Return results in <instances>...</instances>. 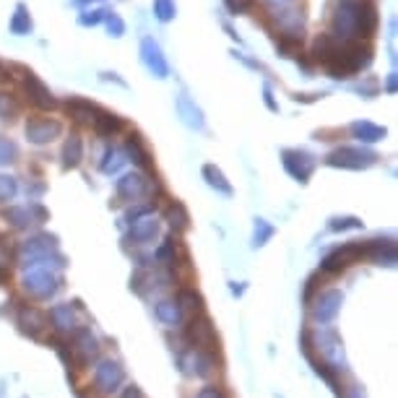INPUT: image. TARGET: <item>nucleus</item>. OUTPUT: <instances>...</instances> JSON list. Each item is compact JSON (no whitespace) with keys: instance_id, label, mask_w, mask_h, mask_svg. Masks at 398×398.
I'll return each instance as SVG.
<instances>
[{"instance_id":"nucleus-1","label":"nucleus","mask_w":398,"mask_h":398,"mask_svg":"<svg viewBox=\"0 0 398 398\" xmlns=\"http://www.w3.org/2000/svg\"><path fill=\"white\" fill-rule=\"evenodd\" d=\"M372 63V50L362 42H344L339 45V50L333 55L328 65V73L333 79H349L351 73H359L362 68H367Z\"/></svg>"},{"instance_id":"nucleus-2","label":"nucleus","mask_w":398,"mask_h":398,"mask_svg":"<svg viewBox=\"0 0 398 398\" xmlns=\"http://www.w3.org/2000/svg\"><path fill=\"white\" fill-rule=\"evenodd\" d=\"M378 161V154L362 146H341L326 157L328 167H344V170H367Z\"/></svg>"},{"instance_id":"nucleus-3","label":"nucleus","mask_w":398,"mask_h":398,"mask_svg":"<svg viewBox=\"0 0 398 398\" xmlns=\"http://www.w3.org/2000/svg\"><path fill=\"white\" fill-rule=\"evenodd\" d=\"M60 289V276L50 266H37L29 269L24 276V292L37 299H50Z\"/></svg>"},{"instance_id":"nucleus-4","label":"nucleus","mask_w":398,"mask_h":398,"mask_svg":"<svg viewBox=\"0 0 398 398\" xmlns=\"http://www.w3.org/2000/svg\"><path fill=\"white\" fill-rule=\"evenodd\" d=\"M185 339L193 344V349L198 351H206V354H214L219 349V336H216V328L206 315H196V318L188 323L185 328Z\"/></svg>"},{"instance_id":"nucleus-5","label":"nucleus","mask_w":398,"mask_h":398,"mask_svg":"<svg viewBox=\"0 0 398 398\" xmlns=\"http://www.w3.org/2000/svg\"><path fill=\"white\" fill-rule=\"evenodd\" d=\"M357 13H359V3L357 0H344L336 13H333V24H331V29H333V40L341 45L344 42H354L357 37Z\"/></svg>"},{"instance_id":"nucleus-6","label":"nucleus","mask_w":398,"mask_h":398,"mask_svg":"<svg viewBox=\"0 0 398 398\" xmlns=\"http://www.w3.org/2000/svg\"><path fill=\"white\" fill-rule=\"evenodd\" d=\"M180 372L188 375V378H209L216 362H214V354H206V351H198V349H188L177 357Z\"/></svg>"},{"instance_id":"nucleus-7","label":"nucleus","mask_w":398,"mask_h":398,"mask_svg":"<svg viewBox=\"0 0 398 398\" xmlns=\"http://www.w3.org/2000/svg\"><path fill=\"white\" fill-rule=\"evenodd\" d=\"M281 161H284V170L297 182H302V185L308 182L312 170H315V164H318L312 154H308V151L302 149H284L281 151Z\"/></svg>"},{"instance_id":"nucleus-8","label":"nucleus","mask_w":398,"mask_h":398,"mask_svg":"<svg viewBox=\"0 0 398 398\" xmlns=\"http://www.w3.org/2000/svg\"><path fill=\"white\" fill-rule=\"evenodd\" d=\"M125 383V369L120 367L115 359H102L94 369V385L100 393H118L120 385Z\"/></svg>"},{"instance_id":"nucleus-9","label":"nucleus","mask_w":398,"mask_h":398,"mask_svg":"<svg viewBox=\"0 0 398 398\" xmlns=\"http://www.w3.org/2000/svg\"><path fill=\"white\" fill-rule=\"evenodd\" d=\"M79 315H81L79 302H60V305H52L50 308L47 320H50L52 328L58 331V333H73V331L81 328Z\"/></svg>"},{"instance_id":"nucleus-10","label":"nucleus","mask_w":398,"mask_h":398,"mask_svg":"<svg viewBox=\"0 0 398 398\" xmlns=\"http://www.w3.org/2000/svg\"><path fill=\"white\" fill-rule=\"evenodd\" d=\"M70 351H73V359L79 362L81 367H86V365H91V359H97V354H100V341L91 333V328L81 326L79 331H73V347H70Z\"/></svg>"},{"instance_id":"nucleus-11","label":"nucleus","mask_w":398,"mask_h":398,"mask_svg":"<svg viewBox=\"0 0 398 398\" xmlns=\"http://www.w3.org/2000/svg\"><path fill=\"white\" fill-rule=\"evenodd\" d=\"M341 302H344V294H341L339 289L323 292V294H318L315 305H312V318L318 320L320 326H326V323H331V320L339 315Z\"/></svg>"},{"instance_id":"nucleus-12","label":"nucleus","mask_w":398,"mask_h":398,"mask_svg":"<svg viewBox=\"0 0 398 398\" xmlns=\"http://www.w3.org/2000/svg\"><path fill=\"white\" fill-rule=\"evenodd\" d=\"M21 73H24V89H26V94H29V102L34 104V107H40V110H52L58 102H55V97H52V91L42 83L31 70L21 68Z\"/></svg>"},{"instance_id":"nucleus-13","label":"nucleus","mask_w":398,"mask_h":398,"mask_svg":"<svg viewBox=\"0 0 398 398\" xmlns=\"http://www.w3.org/2000/svg\"><path fill=\"white\" fill-rule=\"evenodd\" d=\"M60 130H63V125H60L58 120L52 118H34L26 122V138L31 141V143H37V146H42V143H50V141H55L60 136Z\"/></svg>"},{"instance_id":"nucleus-14","label":"nucleus","mask_w":398,"mask_h":398,"mask_svg":"<svg viewBox=\"0 0 398 398\" xmlns=\"http://www.w3.org/2000/svg\"><path fill=\"white\" fill-rule=\"evenodd\" d=\"M120 198L125 200H138V198H146L151 193V182L141 172H130V175H122L118 180V185H115Z\"/></svg>"},{"instance_id":"nucleus-15","label":"nucleus","mask_w":398,"mask_h":398,"mask_svg":"<svg viewBox=\"0 0 398 398\" xmlns=\"http://www.w3.org/2000/svg\"><path fill=\"white\" fill-rule=\"evenodd\" d=\"M141 60H143V65H146L157 79H167V76H170V65H167V60L161 55V47L151 40V37H146V40L141 42Z\"/></svg>"},{"instance_id":"nucleus-16","label":"nucleus","mask_w":398,"mask_h":398,"mask_svg":"<svg viewBox=\"0 0 398 398\" xmlns=\"http://www.w3.org/2000/svg\"><path fill=\"white\" fill-rule=\"evenodd\" d=\"M365 258L372 260V263H378V266H388V269H393L398 260L396 242H393V239H369L367 245H365Z\"/></svg>"},{"instance_id":"nucleus-17","label":"nucleus","mask_w":398,"mask_h":398,"mask_svg":"<svg viewBox=\"0 0 398 398\" xmlns=\"http://www.w3.org/2000/svg\"><path fill=\"white\" fill-rule=\"evenodd\" d=\"M6 219H8L16 229H26L29 224H45V221H47V211L42 209L40 203H31V206H13V209L6 211Z\"/></svg>"},{"instance_id":"nucleus-18","label":"nucleus","mask_w":398,"mask_h":398,"mask_svg":"<svg viewBox=\"0 0 398 398\" xmlns=\"http://www.w3.org/2000/svg\"><path fill=\"white\" fill-rule=\"evenodd\" d=\"M19 326H21V333H26L31 339H40L42 333H45V328L50 326V320H47V315H45L40 308L29 305V308H21Z\"/></svg>"},{"instance_id":"nucleus-19","label":"nucleus","mask_w":398,"mask_h":398,"mask_svg":"<svg viewBox=\"0 0 398 398\" xmlns=\"http://www.w3.org/2000/svg\"><path fill=\"white\" fill-rule=\"evenodd\" d=\"M177 115H180V120H182V122H185L188 128H193V130H203V125H206L200 107L190 100L188 94H180V97H177Z\"/></svg>"},{"instance_id":"nucleus-20","label":"nucleus","mask_w":398,"mask_h":398,"mask_svg":"<svg viewBox=\"0 0 398 398\" xmlns=\"http://www.w3.org/2000/svg\"><path fill=\"white\" fill-rule=\"evenodd\" d=\"M157 234H159V221L154 219V216H141V219L133 221L128 239L136 242V245H146V242H151Z\"/></svg>"},{"instance_id":"nucleus-21","label":"nucleus","mask_w":398,"mask_h":398,"mask_svg":"<svg viewBox=\"0 0 398 398\" xmlns=\"http://www.w3.org/2000/svg\"><path fill=\"white\" fill-rule=\"evenodd\" d=\"M122 128H125V125H122V118H118L115 112L100 110L97 118H94V130H97V136H102V138H112V136H118Z\"/></svg>"},{"instance_id":"nucleus-22","label":"nucleus","mask_w":398,"mask_h":398,"mask_svg":"<svg viewBox=\"0 0 398 398\" xmlns=\"http://www.w3.org/2000/svg\"><path fill=\"white\" fill-rule=\"evenodd\" d=\"M349 133L354 136L357 141H365V143H378V141L385 138V128H380L369 120H357L349 125Z\"/></svg>"},{"instance_id":"nucleus-23","label":"nucleus","mask_w":398,"mask_h":398,"mask_svg":"<svg viewBox=\"0 0 398 398\" xmlns=\"http://www.w3.org/2000/svg\"><path fill=\"white\" fill-rule=\"evenodd\" d=\"M378 29V10L372 3H359V13H357V34L359 37H372Z\"/></svg>"},{"instance_id":"nucleus-24","label":"nucleus","mask_w":398,"mask_h":398,"mask_svg":"<svg viewBox=\"0 0 398 398\" xmlns=\"http://www.w3.org/2000/svg\"><path fill=\"white\" fill-rule=\"evenodd\" d=\"M65 110H68V115L76 120V122H94L100 107L89 100H79V97H73V100L65 104Z\"/></svg>"},{"instance_id":"nucleus-25","label":"nucleus","mask_w":398,"mask_h":398,"mask_svg":"<svg viewBox=\"0 0 398 398\" xmlns=\"http://www.w3.org/2000/svg\"><path fill=\"white\" fill-rule=\"evenodd\" d=\"M154 315H157L164 326H180L182 318H185V312H182V308L177 305V299H161L159 305L154 308Z\"/></svg>"},{"instance_id":"nucleus-26","label":"nucleus","mask_w":398,"mask_h":398,"mask_svg":"<svg viewBox=\"0 0 398 398\" xmlns=\"http://www.w3.org/2000/svg\"><path fill=\"white\" fill-rule=\"evenodd\" d=\"M81 159H83V141L79 136H68L63 143V167L73 170L81 164Z\"/></svg>"},{"instance_id":"nucleus-27","label":"nucleus","mask_w":398,"mask_h":398,"mask_svg":"<svg viewBox=\"0 0 398 398\" xmlns=\"http://www.w3.org/2000/svg\"><path fill=\"white\" fill-rule=\"evenodd\" d=\"M125 151L130 154V159L138 164L141 170H149L151 167V154L146 151L143 141H141L138 133H130V138L125 141Z\"/></svg>"},{"instance_id":"nucleus-28","label":"nucleus","mask_w":398,"mask_h":398,"mask_svg":"<svg viewBox=\"0 0 398 398\" xmlns=\"http://www.w3.org/2000/svg\"><path fill=\"white\" fill-rule=\"evenodd\" d=\"M336 50H339V42L333 40L331 34H320L318 40L312 42V55H315V60H320L323 65H328L331 60H333Z\"/></svg>"},{"instance_id":"nucleus-29","label":"nucleus","mask_w":398,"mask_h":398,"mask_svg":"<svg viewBox=\"0 0 398 398\" xmlns=\"http://www.w3.org/2000/svg\"><path fill=\"white\" fill-rule=\"evenodd\" d=\"M164 216H167V221H170V227L175 229V232H185V229L190 227V214H188V209H185L182 203H177V200H172L170 206H167Z\"/></svg>"},{"instance_id":"nucleus-30","label":"nucleus","mask_w":398,"mask_h":398,"mask_svg":"<svg viewBox=\"0 0 398 398\" xmlns=\"http://www.w3.org/2000/svg\"><path fill=\"white\" fill-rule=\"evenodd\" d=\"M203 177H206V182H209L214 190H219L221 196H232L234 190H232V185L227 182V177H224V172L216 167V164H206L203 167Z\"/></svg>"},{"instance_id":"nucleus-31","label":"nucleus","mask_w":398,"mask_h":398,"mask_svg":"<svg viewBox=\"0 0 398 398\" xmlns=\"http://www.w3.org/2000/svg\"><path fill=\"white\" fill-rule=\"evenodd\" d=\"M177 305L182 308V312L188 310L193 315H203V297H200L196 289H180Z\"/></svg>"},{"instance_id":"nucleus-32","label":"nucleus","mask_w":398,"mask_h":398,"mask_svg":"<svg viewBox=\"0 0 398 398\" xmlns=\"http://www.w3.org/2000/svg\"><path fill=\"white\" fill-rule=\"evenodd\" d=\"M122 164H125V157H122V151L120 149H107L104 151V157L100 161V170L104 175H115V172L122 170Z\"/></svg>"},{"instance_id":"nucleus-33","label":"nucleus","mask_w":398,"mask_h":398,"mask_svg":"<svg viewBox=\"0 0 398 398\" xmlns=\"http://www.w3.org/2000/svg\"><path fill=\"white\" fill-rule=\"evenodd\" d=\"M10 31H13V34H29L31 31V16L24 3L16 6V13H13V19H10Z\"/></svg>"},{"instance_id":"nucleus-34","label":"nucleus","mask_w":398,"mask_h":398,"mask_svg":"<svg viewBox=\"0 0 398 398\" xmlns=\"http://www.w3.org/2000/svg\"><path fill=\"white\" fill-rule=\"evenodd\" d=\"M276 234L273 224H269L266 219H255V229H253V248H263L269 245V239Z\"/></svg>"},{"instance_id":"nucleus-35","label":"nucleus","mask_w":398,"mask_h":398,"mask_svg":"<svg viewBox=\"0 0 398 398\" xmlns=\"http://www.w3.org/2000/svg\"><path fill=\"white\" fill-rule=\"evenodd\" d=\"M19 110H21V104H19V100L13 97V94H0V118L3 120H13L16 115H19Z\"/></svg>"},{"instance_id":"nucleus-36","label":"nucleus","mask_w":398,"mask_h":398,"mask_svg":"<svg viewBox=\"0 0 398 398\" xmlns=\"http://www.w3.org/2000/svg\"><path fill=\"white\" fill-rule=\"evenodd\" d=\"M19 193V182L16 177H8V175H0V203H8V200L16 198Z\"/></svg>"},{"instance_id":"nucleus-37","label":"nucleus","mask_w":398,"mask_h":398,"mask_svg":"<svg viewBox=\"0 0 398 398\" xmlns=\"http://www.w3.org/2000/svg\"><path fill=\"white\" fill-rule=\"evenodd\" d=\"M365 224L357 219V216H336V219H331L328 229L331 232H351V229H362Z\"/></svg>"},{"instance_id":"nucleus-38","label":"nucleus","mask_w":398,"mask_h":398,"mask_svg":"<svg viewBox=\"0 0 398 398\" xmlns=\"http://www.w3.org/2000/svg\"><path fill=\"white\" fill-rule=\"evenodd\" d=\"M16 157H19V146L10 138H6V136H0V167L16 161Z\"/></svg>"},{"instance_id":"nucleus-39","label":"nucleus","mask_w":398,"mask_h":398,"mask_svg":"<svg viewBox=\"0 0 398 398\" xmlns=\"http://www.w3.org/2000/svg\"><path fill=\"white\" fill-rule=\"evenodd\" d=\"M50 344H52V349H55V351L60 354V359H63V365L68 367V372H70V367H76V359H73L70 344H65L63 339H50Z\"/></svg>"},{"instance_id":"nucleus-40","label":"nucleus","mask_w":398,"mask_h":398,"mask_svg":"<svg viewBox=\"0 0 398 398\" xmlns=\"http://www.w3.org/2000/svg\"><path fill=\"white\" fill-rule=\"evenodd\" d=\"M154 13H157V19L159 21H172L175 19V0H154Z\"/></svg>"},{"instance_id":"nucleus-41","label":"nucleus","mask_w":398,"mask_h":398,"mask_svg":"<svg viewBox=\"0 0 398 398\" xmlns=\"http://www.w3.org/2000/svg\"><path fill=\"white\" fill-rule=\"evenodd\" d=\"M224 6H227L229 13H248V10H253V6H255V0H224Z\"/></svg>"},{"instance_id":"nucleus-42","label":"nucleus","mask_w":398,"mask_h":398,"mask_svg":"<svg viewBox=\"0 0 398 398\" xmlns=\"http://www.w3.org/2000/svg\"><path fill=\"white\" fill-rule=\"evenodd\" d=\"M104 21H107V29H110L112 37H122L125 34V24H122V19H120L118 13H107Z\"/></svg>"},{"instance_id":"nucleus-43","label":"nucleus","mask_w":398,"mask_h":398,"mask_svg":"<svg viewBox=\"0 0 398 398\" xmlns=\"http://www.w3.org/2000/svg\"><path fill=\"white\" fill-rule=\"evenodd\" d=\"M110 10H91V13H83L79 19L81 26H97L100 21H104V16H107Z\"/></svg>"},{"instance_id":"nucleus-44","label":"nucleus","mask_w":398,"mask_h":398,"mask_svg":"<svg viewBox=\"0 0 398 398\" xmlns=\"http://www.w3.org/2000/svg\"><path fill=\"white\" fill-rule=\"evenodd\" d=\"M196 398H227V393H224L219 385H206V388L198 390V396Z\"/></svg>"},{"instance_id":"nucleus-45","label":"nucleus","mask_w":398,"mask_h":398,"mask_svg":"<svg viewBox=\"0 0 398 398\" xmlns=\"http://www.w3.org/2000/svg\"><path fill=\"white\" fill-rule=\"evenodd\" d=\"M8 276V253H6V248L0 245V281Z\"/></svg>"},{"instance_id":"nucleus-46","label":"nucleus","mask_w":398,"mask_h":398,"mask_svg":"<svg viewBox=\"0 0 398 398\" xmlns=\"http://www.w3.org/2000/svg\"><path fill=\"white\" fill-rule=\"evenodd\" d=\"M263 97H266V107L271 112H279V104L273 102V94H271V86H263Z\"/></svg>"},{"instance_id":"nucleus-47","label":"nucleus","mask_w":398,"mask_h":398,"mask_svg":"<svg viewBox=\"0 0 398 398\" xmlns=\"http://www.w3.org/2000/svg\"><path fill=\"white\" fill-rule=\"evenodd\" d=\"M120 398H143V393H141L138 385H128V388L122 390V396Z\"/></svg>"},{"instance_id":"nucleus-48","label":"nucleus","mask_w":398,"mask_h":398,"mask_svg":"<svg viewBox=\"0 0 398 398\" xmlns=\"http://www.w3.org/2000/svg\"><path fill=\"white\" fill-rule=\"evenodd\" d=\"M315 281H318V273L308 279V287H305V302H310V294H312V287H315Z\"/></svg>"},{"instance_id":"nucleus-49","label":"nucleus","mask_w":398,"mask_h":398,"mask_svg":"<svg viewBox=\"0 0 398 398\" xmlns=\"http://www.w3.org/2000/svg\"><path fill=\"white\" fill-rule=\"evenodd\" d=\"M320 94H294V100L297 102H315Z\"/></svg>"},{"instance_id":"nucleus-50","label":"nucleus","mask_w":398,"mask_h":398,"mask_svg":"<svg viewBox=\"0 0 398 398\" xmlns=\"http://www.w3.org/2000/svg\"><path fill=\"white\" fill-rule=\"evenodd\" d=\"M385 91H388V94H393V91H396V73H390V76H388V83H385Z\"/></svg>"},{"instance_id":"nucleus-51","label":"nucleus","mask_w":398,"mask_h":398,"mask_svg":"<svg viewBox=\"0 0 398 398\" xmlns=\"http://www.w3.org/2000/svg\"><path fill=\"white\" fill-rule=\"evenodd\" d=\"M6 79H10V70L6 68L3 63H0V81H6Z\"/></svg>"},{"instance_id":"nucleus-52","label":"nucleus","mask_w":398,"mask_h":398,"mask_svg":"<svg viewBox=\"0 0 398 398\" xmlns=\"http://www.w3.org/2000/svg\"><path fill=\"white\" fill-rule=\"evenodd\" d=\"M79 6H86V3H97V0H76Z\"/></svg>"},{"instance_id":"nucleus-53","label":"nucleus","mask_w":398,"mask_h":398,"mask_svg":"<svg viewBox=\"0 0 398 398\" xmlns=\"http://www.w3.org/2000/svg\"><path fill=\"white\" fill-rule=\"evenodd\" d=\"M271 3H276V6H281V3H289V0H271Z\"/></svg>"},{"instance_id":"nucleus-54","label":"nucleus","mask_w":398,"mask_h":398,"mask_svg":"<svg viewBox=\"0 0 398 398\" xmlns=\"http://www.w3.org/2000/svg\"><path fill=\"white\" fill-rule=\"evenodd\" d=\"M79 398H94V396H89V393H79Z\"/></svg>"}]
</instances>
